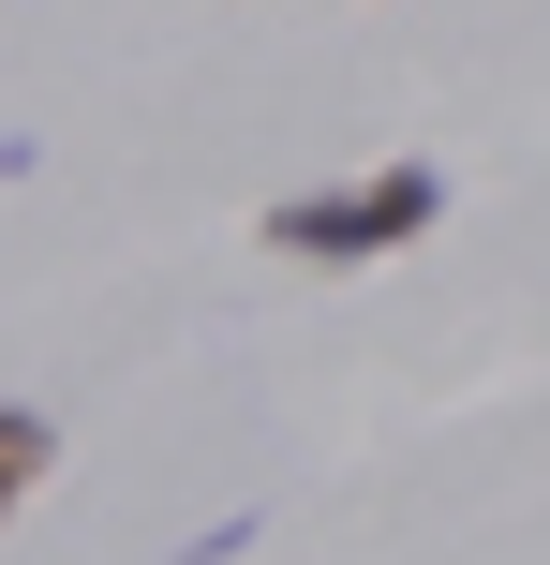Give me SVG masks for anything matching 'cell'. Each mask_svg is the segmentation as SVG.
I'll use <instances>...</instances> for the list:
<instances>
[{"label":"cell","mask_w":550,"mask_h":565,"mask_svg":"<svg viewBox=\"0 0 550 565\" xmlns=\"http://www.w3.org/2000/svg\"><path fill=\"white\" fill-rule=\"evenodd\" d=\"M45 461H60V431L30 417V402H0V521H15L30 491H45Z\"/></svg>","instance_id":"7a4b0ae2"},{"label":"cell","mask_w":550,"mask_h":565,"mask_svg":"<svg viewBox=\"0 0 550 565\" xmlns=\"http://www.w3.org/2000/svg\"><path fill=\"white\" fill-rule=\"evenodd\" d=\"M446 224V179L432 164H373V179H343V194H283L268 209V254H298V268H357V254H402V238H432Z\"/></svg>","instance_id":"6da1fadb"}]
</instances>
